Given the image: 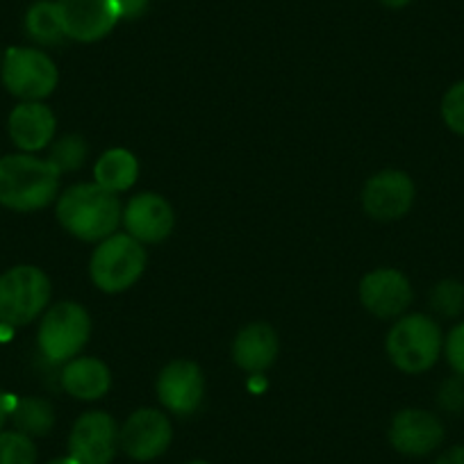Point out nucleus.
Here are the masks:
<instances>
[{"label":"nucleus","instance_id":"obj_7","mask_svg":"<svg viewBox=\"0 0 464 464\" xmlns=\"http://www.w3.org/2000/svg\"><path fill=\"white\" fill-rule=\"evenodd\" d=\"M0 78L12 96L21 101H44L57 87V66L39 48L12 46L0 62Z\"/></svg>","mask_w":464,"mask_h":464},{"label":"nucleus","instance_id":"obj_4","mask_svg":"<svg viewBox=\"0 0 464 464\" xmlns=\"http://www.w3.org/2000/svg\"><path fill=\"white\" fill-rule=\"evenodd\" d=\"M146 269V251L130 235H110L98 244L89 262V274L101 292L119 294L130 289Z\"/></svg>","mask_w":464,"mask_h":464},{"label":"nucleus","instance_id":"obj_20","mask_svg":"<svg viewBox=\"0 0 464 464\" xmlns=\"http://www.w3.org/2000/svg\"><path fill=\"white\" fill-rule=\"evenodd\" d=\"M25 33L42 46H55L66 39L57 0H37L30 5V10L25 12Z\"/></svg>","mask_w":464,"mask_h":464},{"label":"nucleus","instance_id":"obj_27","mask_svg":"<svg viewBox=\"0 0 464 464\" xmlns=\"http://www.w3.org/2000/svg\"><path fill=\"white\" fill-rule=\"evenodd\" d=\"M446 360L458 376L464 378V324H458L449 333L444 343Z\"/></svg>","mask_w":464,"mask_h":464},{"label":"nucleus","instance_id":"obj_8","mask_svg":"<svg viewBox=\"0 0 464 464\" xmlns=\"http://www.w3.org/2000/svg\"><path fill=\"white\" fill-rule=\"evenodd\" d=\"M173 440V426L164 412L155 408H141L126 419L119 430V444L128 458L137 462H150L167 453Z\"/></svg>","mask_w":464,"mask_h":464},{"label":"nucleus","instance_id":"obj_18","mask_svg":"<svg viewBox=\"0 0 464 464\" xmlns=\"http://www.w3.org/2000/svg\"><path fill=\"white\" fill-rule=\"evenodd\" d=\"M111 373L96 358H75L62 369V387L80 401H96L110 392Z\"/></svg>","mask_w":464,"mask_h":464},{"label":"nucleus","instance_id":"obj_32","mask_svg":"<svg viewBox=\"0 0 464 464\" xmlns=\"http://www.w3.org/2000/svg\"><path fill=\"white\" fill-rule=\"evenodd\" d=\"M248 387H251V390H256V392H260L262 387H265V381H262L260 373H257V376L253 378V382H248Z\"/></svg>","mask_w":464,"mask_h":464},{"label":"nucleus","instance_id":"obj_2","mask_svg":"<svg viewBox=\"0 0 464 464\" xmlns=\"http://www.w3.org/2000/svg\"><path fill=\"white\" fill-rule=\"evenodd\" d=\"M62 173L33 153L0 158V205L14 212H34L55 200Z\"/></svg>","mask_w":464,"mask_h":464},{"label":"nucleus","instance_id":"obj_16","mask_svg":"<svg viewBox=\"0 0 464 464\" xmlns=\"http://www.w3.org/2000/svg\"><path fill=\"white\" fill-rule=\"evenodd\" d=\"M57 130V119L42 101H21L7 119V132L21 153L46 149Z\"/></svg>","mask_w":464,"mask_h":464},{"label":"nucleus","instance_id":"obj_26","mask_svg":"<svg viewBox=\"0 0 464 464\" xmlns=\"http://www.w3.org/2000/svg\"><path fill=\"white\" fill-rule=\"evenodd\" d=\"M440 408L446 410L450 414H458L464 410V378L455 376L450 381H446L440 387Z\"/></svg>","mask_w":464,"mask_h":464},{"label":"nucleus","instance_id":"obj_10","mask_svg":"<svg viewBox=\"0 0 464 464\" xmlns=\"http://www.w3.org/2000/svg\"><path fill=\"white\" fill-rule=\"evenodd\" d=\"M414 203V182L408 173L387 169L367 180L362 191L364 212L378 221H396L405 217Z\"/></svg>","mask_w":464,"mask_h":464},{"label":"nucleus","instance_id":"obj_13","mask_svg":"<svg viewBox=\"0 0 464 464\" xmlns=\"http://www.w3.org/2000/svg\"><path fill=\"white\" fill-rule=\"evenodd\" d=\"M444 441V426L440 419L428 410L408 408L394 414L390 423V444L399 453L421 455L432 453Z\"/></svg>","mask_w":464,"mask_h":464},{"label":"nucleus","instance_id":"obj_23","mask_svg":"<svg viewBox=\"0 0 464 464\" xmlns=\"http://www.w3.org/2000/svg\"><path fill=\"white\" fill-rule=\"evenodd\" d=\"M0 464H37L33 437L19 430H0Z\"/></svg>","mask_w":464,"mask_h":464},{"label":"nucleus","instance_id":"obj_34","mask_svg":"<svg viewBox=\"0 0 464 464\" xmlns=\"http://www.w3.org/2000/svg\"><path fill=\"white\" fill-rule=\"evenodd\" d=\"M187 464H209V462H205V459H191V462H187Z\"/></svg>","mask_w":464,"mask_h":464},{"label":"nucleus","instance_id":"obj_3","mask_svg":"<svg viewBox=\"0 0 464 464\" xmlns=\"http://www.w3.org/2000/svg\"><path fill=\"white\" fill-rule=\"evenodd\" d=\"M51 301V280L39 266L19 265L0 276V325L24 328Z\"/></svg>","mask_w":464,"mask_h":464},{"label":"nucleus","instance_id":"obj_17","mask_svg":"<svg viewBox=\"0 0 464 464\" xmlns=\"http://www.w3.org/2000/svg\"><path fill=\"white\" fill-rule=\"evenodd\" d=\"M278 358V334L269 324H248L232 342V360L248 373H262Z\"/></svg>","mask_w":464,"mask_h":464},{"label":"nucleus","instance_id":"obj_29","mask_svg":"<svg viewBox=\"0 0 464 464\" xmlns=\"http://www.w3.org/2000/svg\"><path fill=\"white\" fill-rule=\"evenodd\" d=\"M14 403H16V399H12L10 394H5V392L0 390V430H3V426H5L7 417H10Z\"/></svg>","mask_w":464,"mask_h":464},{"label":"nucleus","instance_id":"obj_14","mask_svg":"<svg viewBox=\"0 0 464 464\" xmlns=\"http://www.w3.org/2000/svg\"><path fill=\"white\" fill-rule=\"evenodd\" d=\"M360 301L378 319H394L412 303V285L401 271L376 269L360 283Z\"/></svg>","mask_w":464,"mask_h":464},{"label":"nucleus","instance_id":"obj_33","mask_svg":"<svg viewBox=\"0 0 464 464\" xmlns=\"http://www.w3.org/2000/svg\"><path fill=\"white\" fill-rule=\"evenodd\" d=\"M48 464H78L75 462L73 458H71V455H66V458H55V459H51V462Z\"/></svg>","mask_w":464,"mask_h":464},{"label":"nucleus","instance_id":"obj_30","mask_svg":"<svg viewBox=\"0 0 464 464\" xmlns=\"http://www.w3.org/2000/svg\"><path fill=\"white\" fill-rule=\"evenodd\" d=\"M435 464H464V446H453V449H449Z\"/></svg>","mask_w":464,"mask_h":464},{"label":"nucleus","instance_id":"obj_28","mask_svg":"<svg viewBox=\"0 0 464 464\" xmlns=\"http://www.w3.org/2000/svg\"><path fill=\"white\" fill-rule=\"evenodd\" d=\"M150 0H114L119 19H137L146 12Z\"/></svg>","mask_w":464,"mask_h":464},{"label":"nucleus","instance_id":"obj_9","mask_svg":"<svg viewBox=\"0 0 464 464\" xmlns=\"http://www.w3.org/2000/svg\"><path fill=\"white\" fill-rule=\"evenodd\" d=\"M119 446V426L98 410L82 414L69 435V455L78 464H111Z\"/></svg>","mask_w":464,"mask_h":464},{"label":"nucleus","instance_id":"obj_6","mask_svg":"<svg viewBox=\"0 0 464 464\" xmlns=\"http://www.w3.org/2000/svg\"><path fill=\"white\" fill-rule=\"evenodd\" d=\"M92 334V319L80 303L64 301L53 305L39 324L37 342L44 358L53 364L73 360Z\"/></svg>","mask_w":464,"mask_h":464},{"label":"nucleus","instance_id":"obj_24","mask_svg":"<svg viewBox=\"0 0 464 464\" xmlns=\"http://www.w3.org/2000/svg\"><path fill=\"white\" fill-rule=\"evenodd\" d=\"M430 307L444 319H453V316L464 312V285L459 280H441L432 287L430 292Z\"/></svg>","mask_w":464,"mask_h":464},{"label":"nucleus","instance_id":"obj_31","mask_svg":"<svg viewBox=\"0 0 464 464\" xmlns=\"http://www.w3.org/2000/svg\"><path fill=\"white\" fill-rule=\"evenodd\" d=\"M382 5L390 7V10H403V7H408L412 0H381Z\"/></svg>","mask_w":464,"mask_h":464},{"label":"nucleus","instance_id":"obj_12","mask_svg":"<svg viewBox=\"0 0 464 464\" xmlns=\"http://www.w3.org/2000/svg\"><path fill=\"white\" fill-rule=\"evenodd\" d=\"M158 396L173 414H191L200 408L205 396V378L196 362L173 360L160 372Z\"/></svg>","mask_w":464,"mask_h":464},{"label":"nucleus","instance_id":"obj_25","mask_svg":"<svg viewBox=\"0 0 464 464\" xmlns=\"http://www.w3.org/2000/svg\"><path fill=\"white\" fill-rule=\"evenodd\" d=\"M441 119L450 130L464 137V80L446 92L441 101Z\"/></svg>","mask_w":464,"mask_h":464},{"label":"nucleus","instance_id":"obj_21","mask_svg":"<svg viewBox=\"0 0 464 464\" xmlns=\"http://www.w3.org/2000/svg\"><path fill=\"white\" fill-rule=\"evenodd\" d=\"M14 428L28 437H44L55 426V410L48 401L37 396H25L16 399L14 408L10 412Z\"/></svg>","mask_w":464,"mask_h":464},{"label":"nucleus","instance_id":"obj_1","mask_svg":"<svg viewBox=\"0 0 464 464\" xmlns=\"http://www.w3.org/2000/svg\"><path fill=\"white\" fill-rule=\"evenodd\" d=\"M62 227L82 242H102L123 221L119 196L98 182L73 185L57 200Z\"/></svg>","mask_w":464,"mask_h":464},{"label":"nucleus","instance_id":"obj_22","mask_svg":"<svg viewBox=\"0 0 464 464\" xmlns=\"http://www.w3.org/2000/svg\"><path fill=\"white\" fill-rule=\"evenodd\" d=\"M87 153H89L87 141H84L82 137L66 135L51 146V153H48L46 160L60 173L78 171V169L84 164V160H87Z\"/></svg>","mask_w":464,"mask_h":464},{"label":"nucleus","instance_id":"obj_15","mask_svg":"<svg viewBox=\"0 0 464 464\" xmlns=\"http://www.w3.org/2000/svg\"><path fill=\"white\" fill-rule=\"evenodd\" d=\"M123 226L128 235L141 244H158L171 235L176 214L167 198L160 194H137L123 209Z\"/></svg>","mask_w":464,"mask_h":464},{"label":"nucleus","instance_id":"obj_19","mask_svg":"<svg viewBox=\"0 0 464 464\" xmlns=\"http://www.w3.org/2000/svg\"><path fill=\"white\" fill-rule=\"evenodd\" d=\"M140 176V162L135 155L126 149H111L98 158L96 167H93V178L101 187L114 191L130 189Z\"/></svg>","mask_w":464,"mask_h":464},{"label":"nucleus","instance_id":"obj_11","mask_svg":"<svg viewBox=\"0 0 464 464\" xmlns=\"http://www.w3.org/2000/svg\"><path fill=\"white\" fill-rule=\"evenodd\" d=\"M57 10L66 37L82 44L107 37L121 21L114 0H57Z\"/></svg>","mask_w":464,"mask_h":464},{"label":"nucleus","instance_id":"obj_5","mask_svg":"<svg viewBox=\"0 0 464 464\" xmlns=\"http://www.w3.org/2000/svg\"><path fill=\"white\" fill-rule=\"evenodd\" d=\"M441 353V330L430 316L408 314L387 334V355L405 373H423Z\"/></svg>","mask_w":464,"mask_h":464}]
</instances>
